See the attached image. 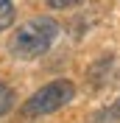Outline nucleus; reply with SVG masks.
Wrapping results in <instances>:
<instances>
[{
	"label": "nucleus",
	"mask_w": 120,
	"mask_h": 123,
	"mask_svg": "<svg viewBox=\"0 0 120 123\" xmlns=\"http://www.w3.org/2000/svg\"><path fill=\"white\" fill-rule=\"evenodd\" d=\"M59 34V23L50 17H34L11 34L8 39V53L14 59H36L53 45Z\"/></svg>",
	"instance_id": "f257e3e1"
},
{
	"label": "nucleus",
	"mask_w": 120,
	"mask_h": 123,
	"mask_svg": "<svg viewBox=\"0 0 120 123\" xmlns=\"http://www.w3.org/2000/svg\"><path fill=\"white\" fill-rule=\"evenodd\" d=\"M75 95V87L64 78L50 81L42 90H36L28 101L23 104V117H39V115H50L56 109H61L64 104H70Z\"/></svg>",
	"instance_id": "f03ea898"
},
{
	"label": "nucleus",
	"mask_w": 120,
	"mask_h": 123,
	"mask_svg": "<svg viewBox=\"0 0 120 123\" xmlns=\"http://www.w3.org/2000/svg\"><path fill=\"white\" fill-rule=\"evenodd\" d=\"M78 0H48V6H53V8H67V6H75Z\"/></svg>",
	"instance_id": "423d86ee"
},
{
	"label": "nucleus",
	"mask_w": 120,
	"mask_h": 123,
	"mask_svg": "<svg viewBox=\"0 0 120 123\" xmlns=\"http://www.w3.org/2000/svg\"><path fill=\"white\" fill-rule=\"evenodd\" d=\"M112 120H120V98L114 101L112 106L101 109V112L95 115V123H112Z\"/></svg>",
	"instance_id": "7ed1b4c3"
},
{
	"label": "nucleus",
	"mask_w": 120,
	"mask_h": 123,
	"mask_svg": "<svg viewBox=\"0 0 120 123\" xmlns=\"http://www.w3.org/2000/svg\"><path fill=\"white\" fill-rule=\"evenodd\" d=\"M11 106H14V92H11V87H6L0 81V117L6 115Z\"/></svg>",
	"instance_id": "39448f33"
},
{
	"label": "nucleus",
	"mask_w": 120,
	"mask_h": 123,
	"mask_svg": "<svg viewBox=\"0 0 120 123\" xmlns=\"http://www.w3.org/2000/svg\"><path fill=\"white\" fill-rule=\"evenodd\" d=\"M14 23V3L11 0H0V31H6Z\"/></svg>",
	"instance_id": "20e7f679"
}]
</instances>
